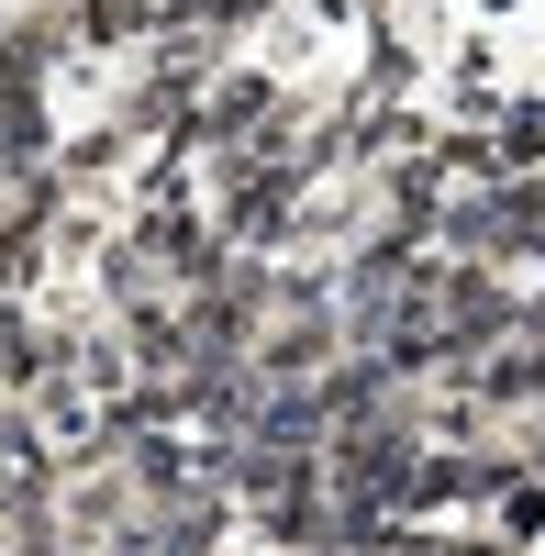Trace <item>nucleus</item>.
I'll list each match as a JSON object with an SVG mask.
<instances>
[{
	"label": "nucleus",
	"instance_id": "nucleus-1",
	"mask_svg": "<svg viewBox=\"0 0 545 556\" xmlns=\"http://www.w3.org/2000/svg\"><path fill=\"white\" fill-rule=\"evenodd\" d=\"M490 534H502V545H534V534H545V479H534V468L490 501Z\"/></svg>",
	"mask_w": 545,
	"mask_h": 556
},
{
	"label": "nucleus",
	"instance_id": "nucleus-2",
	"mask_svg": "<svg viewBox=\"0 0 545 556\" xmlns=\"http://www.w3.org/2000/svg\"><path fill=\"white\" fill-rule=\"evenodd\" d=\"M390 556H523V545H502V534L479 523V534H401Z\"/></svg>",
	"mask_w": 545,
	"mask_h": 556
}]
</instances>
